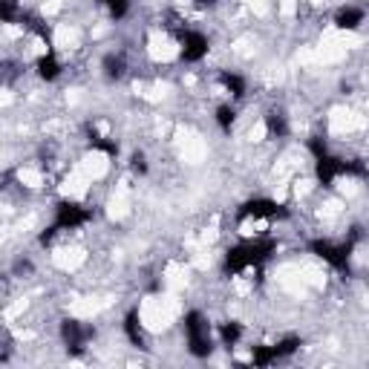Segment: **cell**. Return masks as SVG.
<instances>
[{
  "mask_svg": "<svg viewBox=\"0 0 369 369\" xmlns=\"http://www.w3.org/2000/svg\"><path fill=\"white\" fill-rule=\"evenodd\" d=\"M179 55L184 64H199V61L208 55V38L202 32H196V29H182L179 32Z\"/></svg>",
  "mask_w": 369,
  "mask_h": 369,
  "instance_id": "cell-8",
  "label": "cell"
},
{
  "mask_svg": "<svg viewBox=\"0 0 369 369\" xmlns=\"http://www.w3.org/2000/svg\"><path fill=\"white\" fill-rule=\"evenodd\" d=\"M104 6L110 9L113 20H121V18H127V12H130V0H107Z\"/></svg>",
  "mask_w": 369,
  "mask_h": 369,
  "instance_id": "cell-22",
  "label": "cell"
},
{
  "mask_svg": "<svg viewBox=\"0 0 369 369\" xmlns=\"http://www.w3.org/2000/svg\"><path fill=\"white\" fill-rule=\"evenodd\" d=\"M23 29H29V32H32V35H38L46 46H52V32H49V29H46V23L38 18V15H32V12H20V20H18Z\"/></svg>",
  "mask_w": 369,
  "mask_h": 369,
  "instance_id": "cell-10",
  "label": "cell"
},
{
  "mask_svg": "<svg viewBox=\"0 0 369 369\" xmlns=\"http://www.w3.org/2000/svg\"><path fill=\"white\" fill-rule=\"evenodd\" d=\"M96 4H101V6H104V4H107V0H96Z\"/></svg>",
  "mask_w": 369,
  "mask_h": 369,
  "instance_id": "cell-26",
  "label": "cell"
},
{
  "mask_svg": "<svg viewBox=\"0 0 369 369\" xmlns=\"http://www.w3.org/2000/svg\"><path fill=\"white\" fill-rule=\"evenodd\" d=\"M303 346V341L297 334H289V337H283V341H277L274 344V352H277V361H283V358H292L297 349Z\"/></svg>",
  "mask_w": 369,
  "mask_h": 369,
  "instance_id": "cell-18",
  "label": "cell"
},
{
  "mask_svg": "<svg viewBox=\"0 0 369 369\" xmlns=\"http://www.w3.org/2000/svg\"><path fill=\"white\" fill-rule=\"evenodd\" d=\"M274 251H277V239H271V237H257V239L237 242L225 251L223 271L225 274H239L245 268H263V263L271 260Z\"/></svg>",
  "mask_w": 369,
  "mask_h": 369,
  "instance_id": "cell-2",
  "label": "cell"
},
{
  "mask_svg": "<svg viewBox=\"0 0 369 369\" xmlns=\"http://www.w3.org/2000/svg\"><path fill=\"white\" fill-rule=\"evenodd\" d=\"M196 6H211V4H217V0H194Z\"/></svg>",
  "mask_w": 369,
  "mask_h": 369,
  "instance_id": "cell-25",
  "label": "cell"
},
{
  "mask_svg": "<svg viewBox=\"0 0 369 369\" xmlns=\"http://www.w3.org/2000/svg\"><path fill=\"white\" fill-rule=\"evenodd\" d=\"M220 341H223V346L234 349V346L242 341V323H239V320H225V323H220Z\"/></svg>",
  "mask_w": 369,
  "mask_h": 369,
  "instance_id": "cell-16",
  "label": "cell"
},
{
  "mask_svg": "<svg viewBox=\"0 0 369 369\" xmlns=\"http://www.w3.org/2000/svg\"><path fill=\"white\" fill-rule=\"evenodd\" d=\"M32 271V260H18L15 263V274H29Z\"/></svg>",
  "mask_w": 369,
  "mask_h": 369,
  "instance_id": "cell-24",
  "label": "cell"
},
{
  "mask_svg": "<svg viewBox=\"0 0 369 369\" xmlns=\"http://www.w3.org/2000/svg\"><path fill=\"white\" fill-rule=\"evenodd\" d=\"M220 84L231 92L234 99H242V96H245V78L237 75V73H220Z\"/></svg>",
  "mask_w": 369,
  "mask_h": 369,
  "instance_id": "cell-17",
  "label": "cell"
},
{
  "mask_svg": "<svg viewBox=\"0 0 369 369\" xmlns=\"http://www.w3.org/2000/svg\"><path fill=\"white\" fill-rule=\"evenodd\" d=\"M277 361V352H274V346H251V363L254 366H271Z\"/></svg>",
  "mask_w": 369,
  "mask_h": 369,
  "instance_id": "cell-19",
  "label": "cell"
},
{
  "mask_svg": "<svg viewBox=\"0 0 369 369\" xmlns=\"http://www.w3.org/2000/svg\"><path fill=\"white\" fill-rule=\"evenodd\" d=\"M87 144L92 147V150H101V153H107V156H118V144H115V139H107V136H101L92 125H87Z\"/></svg>",
  "mask_w": 369,
  "mask_h": 369,
  "instance_id": "cell-12",
  "label": "cell"
},
{
  "mask_svg": "<svg viewBox=\"0 0 369 369\" xmlns=\"http://www.w3.org/2000/svg\"><path fill=\"white\" fill-rule=\"evenodd\" d=\"M101 70H104V78H107V81H118L121 75H125V70H127V61H125V55L110 52V55H104V61H101Z\"/></svg>",
  "mask_w": 369,
  "mask_h": 369,
  "instance_id": "cell-13",
  "label": "cell"
},
{
  "mask_svg": "<svg viewBox=\"0 0 369 369\" xmlns=\"http://www.w3.org/2000/svg\"><path fill=\"white\" fill-rule=\"evenodd\" d=\"M265 130L271 139H286L289 136V118L283 110H268L265 113Z\"/></svg>",
  "mask_w": 369,
  "mask_h": 369,
  "instance_id": "cell-9",
  "label": "cell"
},
{
  "mask_svg": "<svg viewBox=\"0 0 369 369\" xmlns=\"http://www.w3.org/2000/svg\"><path fill=\"white\" fill-rule=\"evenodd\" d=\"M20 6H18V0H0V20L4 23H18L20 20Z\"/></svg>",
  "mask_w": 369,
  "mask_h": 369,
  "instance_id": "cell-21",
  "label": "cell"
},
{
  "mask_svg": "<svg viewBox=\"0 0 369 369\" xmlns=\"http://www.w3.org/2000/svg\"><path fill=\"white\" fill-rule=\"evenodd\" d=\"M363 23V9H355V6H344L341 12L334 15V26L337 29H358Z\"/></svg>",
  "mask_w": 369,
  "mask_h": 369,
  "instance_id": "cell-15",
  "label": "cell"
},
{
  "mask_svg": "<svg viewBox=\"0 0 369 369\" xmlns=\"http://www.w3.org/2000/svg\"><path fill=\"white\" fill-rule=\"evenodd\" d=\"M35 70H38V75H41L44 81H55V78L61 75V64H58V58H55V52H52V49H46V55H41V58H38Z\"/></svg>",
  "mask_w": 369,
  "mask_h": 369,
  "instance_id": "cell-14",
  "label": "cell"
},
{
  "mask_svg": "<svg viewBox=\"0 0 369 369\" xmlns=\"http://www.w3.org/2000/svg\"><path fill=\"white\" fill-rule=\"evenodd\" d=\"M92 337H96V329H92L89 323H81L75 318L61 320V341H64V346H67V352L73 358L84 355V346L92 341Z\"/></svg>",
  "mask_w": 369,
  "mask_h": 369,
  "instance_id": "cell-6",
  "label": "cell"
},
{
  "mask_svg": "<svg viewBox=\"0 0 369 369\" xmlns=\"http://www.w3.org/2000/svg\"><path fill=\"white\" fill-rule=\"evenodd\" d=\"M92 220V208H84L81 202H73V199H61L55 205V223L49 228L41 231V245H49L55 239L58 231H75L81 225H87Z\"/></svg>",
  "mask_w": 369,
  "mask_h": 369,
  "instance_id": "cell-4",
  "label": "cell"
},
{
  "mask_svg": "<svg viewBox=\"0 0 369 369\" xmlns=\"http://www.w3.org/2000/svg\"><path fill=\"white\" fill-rule=\"evenodd\" d=\"M234 121H237V110H234L231 104H220V107H217V125H220V130H223V133H231Z\"/></svg>",
  "mask_w": 369,
  "mask_h": 369,
  "instance_id": "cell-20",
  "label": "cell"
},
{
  "mask_svg": "<svg viewBox=\"0 0 369 369\" xmlns=\"http://www.w3.org/2000/svg\"><path fill=\"white\" fill-rule=\"evenodd\" d=\"M309 150L315 156V173L318 182L323 188H332L337 176H355V179H369V168L361 159H341V156H332L326 139L323 136H312L309 139Z\"/></svg>",
  "mask_w": 369,
  "mask_h": 369,
  "instance_id": "cell-1",
  "label": "cell"
},
{
  "mask_svg": "<svg viewBox=\"0 0 369 369\" xmlns=\"http://www.w3.org/2000/svg\"><path fill=\"white\" fill-rule=\"evenodd\" d=\"M125 334L127 341L139 349H144V329H142V318H139V309H130L125 315Z\"/></svg>",
  "mask_w": 369,
  "mask_h": 369,
  "instance_id": "cell-11",
  "label": "cell"
},
{
  "mask_svg": "<svg viewBox=\"0 0 369 369\" xmlns=\"http://www.w3.org/2000/svg\"><path fill=\"white\" fill-rule=\"evenodd\" d=\"M289 211L274 202V199H265V196H257V199H249L237 208V220H286Z\"/></svg>",
  "mask_w": 369,
  "mask_h": 369,
  "instance_id": "cell-7",
  "label": "cell"
},
{
  "mask_svg": "<svg viewBox=\"0 0 369 369\" xmlns=\"http://www.w3.org/2000/svg\"><path fill=\"white\" fill-rule=\"evenodd\" d=\"M130 170H133L136 176H147V159H144L142 150H136L133 156H130Z\"/></svg>",
  "mask_w": 369,
  "mask_h": 369,
  "instance_id": "cell-23",
  "label": "cell"
},
{
  "mask_svg": "<svg viewBox=\"0 0 369 369\" xmlns=\"http://www.w3.org/2000/svg\"><path fill=\"white\" fill-rule=\"evenodd\" d=\"M358 239H361V228L355 225L344 242H332V239H312V242H309V251H312L315 257L326 260V263H329V265H332L337 274L349 277V274H352V265H349V260H352V251H355Z\"/></svg>",
  "mask_w": 369,
  "mask_h": 369,
  "instance_id": "cell-3",
  "label": "cell"
},
{
  "mask_svg": "<svg viewBox=\"0 0 369 369\" xmlns=\"http://www.w3.org/2000/svg\"><path fill=\"white\" fill-rule=\"evenodd\" d=\"M184 337H188V352L194 358H211L213 352V341H211V326L202 318V312H188L184 315Z\"/></svg>",
  "mask_w": 369,
  "mask_h": 369,
  "instance_id": "cell-5",
  "label": "cell"
}]
</instances>
